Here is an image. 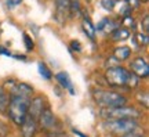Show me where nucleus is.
I'll return each mask as SVG.
<instances>
[{
	"label": "nucleus",
	"mask_w": 149,
	"mask_h": 137,
	"mask_svg": "<svg viewBox=\"0 0 149 137\" xmlns=\"http://www.w3.org/2000/svg\"><path fill=\"white\" fill-rule=\"evenodd\" d=\"M80 14V1L79 0H69V15L74 17Z\"/></svg>",
	"instance_id": "18"
},
{
	"label": "nucleus",
	"mask_w": 149,
	"mask_h": 137,
	"mask_svg": "<svg viewBox=\"0 0 149 137\" xmlns=\"http://www.w3.org/2000/svg\"><path fill=\"white\" fill-rule=\"evenodd\" d=\"M44 98L42 96H36L32 100H29V107H28V116H31L33 119H36L40 116L43 111H44Z\"/></svg>",
	"instance_id": "6"
},
{
	"label": "nucleus",
	"mask_w": 149,
	"mask_h": 137,
	"mask_svg": "<svg viewBox=\"0 0 149 137\" xmlns=\"http://www.w3.org/2000/svg\"><path fill=\"white\" fill-rule=\"evenodd\" d=\"M69 15V0H55V20L64 24Z\"/></svg>",
	"instance_id": "8"
},
{
	"label": "nucleus",
	"mask_w": 149,
	"mask_h": 137,
	"mask_svg": "<svg viewBox=\"0 0 149 137\" xmlns=\"http://www.w3.org/2000/svg\"><path fill=\"white\" fill-rule=\"evenodd\" d=\"M29 100L31 98H25L21 96H11L10 103H8V108H7V114L10 116V119L15 125H21L28 116V107H29Z\"/></svg>",
	"instance_id": "2"
},
{
	"label": "nucleus",
	"mask_w": 149,
	"mask_h": 137,
	"mask_svg": "<svg viewBox=\"0 0 149 137\" xmlns=\"http://www.w3.org/2000/svg\"><path fill=\"white\" fill-rule=\"evenodd\" d=\"M130 54H131V48L127 47V46H120V47H116L115 48V53H113V56H115V58L116 60H127L128 57H130Z\"/></svg>",
	"instance_id": "14"
},
{
	"label": "nucleus",
	"mask_w": 149,
	"mask_h": 137,
	"mask_svg": "<svg viewBox=\"0 0 149 137\" xmlns=\"http://www.w3.org/2000/svg\"><path fill=\"white\" fill-rule=\"evenodd\" d=\"M37 68H39V74L42 75L43 78L46 80H50L51 78H53V74H51V71L48 69V67L44 63H39V65H37Z\"/></svg>",
	"instance_id": "17"
},
{
	"label": "nucleus",
	"mask_w": 149,
	"mask_h": 137,
	"mask_svg": "<svg viewBox=\"0 0 149 137\" xmlns=\"http://www.w3.org/2000/svg\"><path fill=\"white\" fill-rule=\"evenodd\" d=\"M130 36V31L126 29V28H116L115 31H112V39L115 42H119V40H126Z\"/></svg>",
	"instance_id": "13"
},
{
	"label": "nucleus",
	"mask_w": 149,
	"mask_h": 137,
	"mask_svg": "<svg viewBox=\"0 0 149 137\" xmlns=\"http://www.w3.org/2000/svg\"><path fill=\"white\" fill-rule=\"evenodd\" d=\"M142 31H144L145 35H148V32H149V15L146 14V15L144 17V20H142Z\"/></svg>",
	"instance_id": "21"
},
{
	"label": "nucleus",
	"mask_w": 149,
	"mask_h": 137,
	"mask_svg": "<svg viewBox=\"0 0 149 137\" xmlns=\"http://www.w3.org/2000/svg\"><path fill=\"white\" fill-rule=\"evenodd\" d=\"M10 91L11 96H21L25 98H31V96L33 93V87L29 86L28 83H14Z\"/></svg>",
	"instance_id": "11"
},
{
	"label": "nucleus",
	"mask_w": 149,
	"mask_h": 137,
	"mask_svg": "<svg viewBox=\"0 0 149 137\" xmlns=\"http://www.w3.org/2000/svg\"><path fill=\"white\" fill-rule=\"evenodd\" d=\"M72 46H73V47H72L73 50H76V51H80V43L79 42H74V40H73V42H72Z\"/></svg>",
	"instance_id": "24"
},
{
	"label": "nucleus",
	"mask_w": 149,
	"mask_h": 137,
	"mask_svg": "<svg viewBox=\"0 0 149 137\" xmlns=\"http://www.w3.org/2000/svg\"><path fill=\"white\" fill-rule=\"evenodd\" d=\"M8 103H10V97L7 94L3 87H0V112H7V108H8Z\"/></svg>",
	"instance_id": "15"
},
{
	"label": "nucleus",
	"mask_w": 149,
	"mask_h": 137,
	"mask_svg": "<svg viewBox=\"0 0 149 137\" xmlns=\"http://www.w3.org/2000/svg\"><path fill=\"white\" fill-rule=\"evenodd\" d=\"M37 122H39V125L43 127V129H46V130H51L54 129L55 126V116H54L53 111L50 110V108H44L40 116L37 118Z\"/></svg>",
	"instance_id": "9"
},
{
	"label": "nucleus",
	"mask_w": 149,
	"mask_h": 137,
	"mask_svg": "<svg viewBox=\"0 0 149 137\" xmlns=\"http://www.w3.org/2000/svg\"><path fill=\"white\" fill-rule=\"evenodd\" d=\"M108 83L115 87H135L139 83L138 76L134 75L131 71H127L123 67H109L105 74Z\"/></svg>",
	"instance_id": "1"
},
{
	"label": "nucleus",
	"mask_w": 149,
	"mask_h": 137,
	"mask_svg": "<svg viewBox=\"0 0 149 137\" xmlns=\"http://www.w3.org/2000/svg\"><path fill=\"white\" fill-rule=\"evenodd\" d=\"M36 126H37L36 119H33V118H31V116H26V118H25V121L19 125L22 137H35Z\"/></svg>",
	"instance_id": "10"
},
{
	"label": "nucleus",
	"mask_w": 149,
	"mask_h": 137,
	"mask_svg": "<svg viewBox=\"0 0 149 137\" xmlns=\"http://www.w3.org/2000/svg\"><path fill=\"white\" fill-rule=\"evenodd\" d=\"M135 37H137V40H138L139 46H146V44H148V35H145V33H138Z\"/></svg>",
	"instance_id": "19"
},
{
	"label": "nucleus",
	"mask_w": 149,
	"mask_h": 137,
	"mask_svg": "<svg viewBox=\"0 0 149 137\" xmlns=\"http://www.w3.org/2000/svg\"><path fill=\"white\" fill-rule=\"evenodd\" d=\"M93 96H94V100L97 104L104 108H116V107H123L127 104V97L115 93V91L95 90Z\"/></svg>",
	"instance_id": "3"
},
{
	"label": "nucleus",
	"mask_w": 149,
	"mask_h": 137,
	"mask_svg": "<svg viewBox=\"0 0 149 137\" xmlns=\"http://www.w3.org/2000/svg\"><path fill=\"white\" fill-rule=\"evenodd\" d=\"M102 115L108 119H138L141 111L134 107H116V108H104Z\"/></svg>",
	"instance_id": "4"
},
{
	"label": "nucleus",
	"mask_w": 149,
	"mask_h": 137,
	"mask_svg": "<svg viewBox=\"0 0 149 137\" xmlns=\"http://www.w3.org/2000/svg\"><path fill=\"white\" fill-rule=\"evenodd\" d=\"M139 1H142V3H146V1H148V0H139Z\"/></svg>",
	"instance_id": "26"
},
{
	"label": "nucleus",
	"mask_w": 149,
	"mask_h": 137,
	"mask_svg": "<svg viewBox=\"0 0 149 137\" xmlns=\"http://www.w3.org/2000/svg\"><path fill=\"white\" fill-rule=\"evenodd\" d=\"M107 127L117 134H127V133L135 132L138 127V122L135 119H108Z\"/></svg>",
	"instance_id": "5"
},
{
	"label": "nucleus",
	"mask_w": 149,
	"mask_h": 137,
	"mask_svg": "<svg viewBox=\"0 0 149 137\" xmlns=\"http://www.w3.org/2000/svg\"><path fill=\"white\" fill-rule=\"evenodd\" d=\"M101 4L105 10H112L115 7V4H116V0H102Z\"/></svg>",
	"instance_id": "20"
},
{
	"label": "nucleus",
	"mask_w": 149,
	"mask_h": 137,
	"mask_svg": "<svg viewBox=\"0 0 149 137\" xmlns=\"http://www.w3.org/2000/svg\"><path fill=\"white\" fill-rule=\"evenodd\" d=\"M22 0H7V7L8 8H14L15 6H18Z\"/></svg>",
	"instance_id": "23"
},
{
	"label": "nucleus",
	"mask_w": 149,
	"mask_h": 137,
	"mask_svg": "<svg viewBox=\"0 0 149 137\" xmlns=\"http://www.w3.org/2000/svg\"><path fill=\"white\" fill-rule=\"evenodd\" d=\"M24 40H25V46L28 50H32L33 48V40H31V37L28 35H24Z\"/></svg>",
	"instance_id": "22"
},
{
	"label": "nucleus",
	"mask_w": 149,
	"mask_h": 137,
	"mask_svg": "<svg viewBox=\"0 0 149 137\" xmlns=\"http://www.w3.org/2000/svg\"><path fill=\"white\" fill-rule=\"evenodd\" d=\"M131 72L134 75H137L138 78H146L149 74V65L146 63V60L142 57H137L131 61Z\"/></svg>",
	"instance_id": "7"
},
{
	"label": "nucleus",
	"mask_w": 149,
	"mask_h": 137,
	"mask_svg": "<svg viewBox=\"0 0 149 137\" xmlns=\"http://www.w3.org/2000/svg\"><path fill=\"white\" fill-rule=\"evenodd\" d=\"M122 137H142V136H139V134H137V133L131 132V133H127V134H123Z\"/></svg>",
	"instance_id": "25"
},
{
	"label": "nucleus",
	"mask_w": 149,
	"mask_h": 137,
	"mask_svg": "<svg viewBox=\"0 0 149 137\" xmlns=\"http://www.w3.org/2000/svg\"><path fill=\"white\" fill-rule=\"evenodd\" d=\"M55 79L58 82L65 90H68L70 94H74V87H73V83H72V80H70L69 75L66 74V72H58V74L55 75Z\"/></svg>",
	"instance_id": "12"
},
{
	"label": "nucleus",
	"mask_w": 149,
	"mask_h": 137,
	"mask_svg": "<svg viewBox=\"0 0 149 137\" xmlns=\"http://www.w3.org/2000/svg\"><path fill=\"white\" fill-rule=\"evenodd\" d=\"M83 28H84V32L87 33V36L90 37L91 40H94V37H95V28L93 27V24L90 22L88 18L83 20Z\"/></svg>",
	"instance_id": "16"
}]
</instances>
